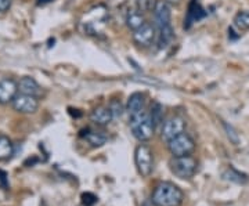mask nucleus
<instances>
[{
  "label": "nucleus",
  "instance_id": "nucleus-7",
  "mask_svg": "<svg viewBox=\"0 0 249 206\" xmlns=\"http://www.w3.org/2000/svg\"><path fill=\"white\" fill-rule=\"evenodd\" d=\"M11 105L17 112H21V114H35L39 108V101L35 96L19 93L14 97Z\"/></svg>",
  "mask_w": 249,
  "mask_h": 206
},
{
  "label": "nucleus",
  "instance_id": "nucleus-27",
  "mask_svg": "<svg viewBox=\"0 0 249 206\" xmlns=\"http://www.w3.org/2000/svg\"><path fill=\"white\" fill-rule=\"evenodd\" d=\"M166 3H169V4H172V6H178V4H180V1L181 0H165Z\"/></svg>",
  "mask_w": 249,
  "mask_h": 206
},
{
  "label": "nucleus",
  "instance_id": "nucleus-25",
  "mask_svg": "<svg viewBox=\"0 0 249 206\" xmlns=\"http://www.w3.org/2000/svg\"><path fill=\"white\" fill-rule=\"evenodd\" d=\"M223 126H224V129H226V132H227V137L230 138V141H231L232 144L240 143V136L235 132V129H234L232 126L227 125V123H223Z\"/></svg>",
  "mask_w": 249,
  "mask_h": 206
},
{
  "label": "nucleus",
  "instance_id": "nucleus-9",
  "mask_svg": "<svg viewBox=\"0 0 249 206\" xmlns=\"http://www.w3.org/2000/svg\"><path fill=\"white\" fill-rule=\"evenodd\" d=\"M154 17H155V24L158 28L169 25L170 19H172L169 3H166L165 0H158L157 6L154 9Z\"/></svg>",
  "mask_w": 249,
  "mask_h": 206
},
{
  "label": "nucleus",
  "instance_id": "nucleus-2",
  "mask_svg": "<svg viewBox=\"0 0 249 206\" xmlns=\"http://www.w3.org/2000/svg\"><path fill=\"white\" fill-rule=\"evenodd\" d=\"M129 125H130V130L133 133L134 138H137L140 143L150 141L155 133V126L150 118V112H145V111L132 115Z\"/></svg>",
  "mask_w": 249,
  "mask_h": 206
},
{
  "label": "nucleus",
  "instance_id": "nucleus-1",
  "mask_svg": "<svg viewBox=\"0 0 249 206\" xmlns=\"http://www.w3.org/2000/svg\"><path fill=\"white\" fill-rule=\"evenodd\" d=\"M183 199L184 194L181 189L170 181L160 183L151 195V202L155 206H180Z\"/></svg>",
  "mask_w": 249,
  "mask_h": 206
},
{
  "label": "nucleus",
  "instance_id": "nucleus-6",
  "mask_svg": "<svg viewBox=\"0 0 249 206\" xmlns=\"http://www.w3.org/2000/svg\"><path fill=\"white\" fill-rule=\"evenodd\" d=\"M186 132V120L181 117H172L163 122L160 129V137L163 141L169 143L175 137L183 135Z\"/></svg>",
  "mask_w": 249,
  "mask_h": 206
},
{
  "label": "nucleus",
  "instance_id": "nucleus-4",
  "mask_svg": "<svg viewBox=\"0 0 249 206\" xmlns=\"http://www.w3.org/2000/svg\"><path fill=\"white\" fill-rule=\"evenodd\" d=\"M134 162L142 177H148L152 173V151L145 144H140L134 151Z\"/></svg>",
  "mask_w": 249,
  "mask_h": 206
},
{
  "label": "nucleus",
  "instance_id": "nucleus-19",
  "mask_svg": "<svg viewBox=\"0 0 249 206\" xmlns=\"http://www.w3.org/2000/svg\"><path fill=\"white\" fill-rule=\"evenodd\" d=\"M175 39V29L172 28V24L160 28V47L170 45Z\"/></svg>",
  "mask_w": 249,
  "mask_h": 206
},
{
  "label": "nucleus",
  "instance_id": "nucleus-23",
  "mask_svg": "<svg viewBox=\"0 0 249 206\" xmlns=\"http://www.w3.org/2000/svg\"><path fill=\"white\" fill-rule=\"evenodd\" d=\"M109 109H111V112H112V115L114 118H121L122 117V114H124V108L122 105V103L121 101H118V100H112L111 103H109Z\"/></svg>",
  "mask_w": 249,
  "mask_h": 206
},
{
  "label": "nucleus",
  "instance_id": "nucleus-17",
  "mask_svg": "<svg viewBox=\"0 0 249 206\" xmlns=\"http://www.w3.org/2000/svg\"><path fill=\"white\" fill-rule=\"evenodd\" d=\"M222 177L223 180H226V181H231V183L240 184V186H244V184H248L249 183V177L247 174L235 171V169H232V168H229L227 171L223 172Z\"/></svg>",
  "mask_w": 249,
  "mask_h": 206
},
{
  "label": "nucleus",
  "instance_id": "nucleus-11",
  "mask_svg": "<svg viewBox=\"0 0 249 206\" xmlns=\"http://www.w3.org/2000/svg\"><path fill=\"white\" fill-rule=\"evenodd\" d=\"M112 119H114V115H112L109 107H104V105L94 108L90 114V120L97 126L109 125L112 122Z\"/></svg>",
  "mask_w": 249,
  "mask_h": 206
},
{
  "label": "nucleus",
  "instance_id": "nucleus-16",
  "mask_svg": "<svg viewBox=\"0 0 249 206\" xmlns=\"http://www.w3.org/2000/svg\"><path fill=\"white\" fill-rule=\"evenodd\" d=\"M82 137L91 145V147H101L107 143L108 137L103 132H97V130H85Z\"/></svg>",
  "mask_w": 249,
  "mask_h": 206
},
{
  "label": "nucleus",
  "instance_id": "nucleus-14",
  "mask_svg": "<svg viewBox=\"0 0 249 206\" xmlns=\"http://www.w3.org/2000/svg\"><path fill=\"white\" fill-rule=\"evenodd\" d=\"M18 91L22 94H29V96H35L37 97L40 94V87L37 85V82L34 78L25 76L21 81L18 82Z\"/></svg>",
  "mask_w": 249,
  "mask_h": 206
},
{
  "label": "nucleus",
  "instance_id": "nucleus-3",
  "mask_svg": "<svg viewBox=\"0 0 249 206\" xmlns=\"http://www.w3.org/2000/svg\"><path fill=\"white\" fill-rule=\"evenodd\" d=\"M170 172L181 180L191 179L196 173L198 169V162L191 155L184 156H173L169 162Z\"/></svg>",
  "mask_w": 249,
  "mask_h": 206
},
{
  "label": "nucleus",
  "instance_id": "nucleus-13",
  "mask_svg": "<svg viewBox=\"0 0 249 206\" xmlns=\"http://www.w3.org/2000/svg\"><path fill=\"white\" fill-rule=\"evenodd\" d=\"M204 17H205L204 9L196 3V0H194V1L190 4L188 11H187V17L184 18V28L188 29V28L191 27L194 22L199 21L201 18H204Z\"/></svg>",
  "mask_w": 249,
  "mask_h": 206
},
{
  "label": "nucleus",
  "instance_id": "nucleus-24",
  "mask_svg": "<svg viewBox=\"0 0 249 206\" xmlns=\"http://www.w3.org/2000/svg\"><path fill=\"white\" fill-rule=\"evenodd\" d=\"M80 198H82V205L83 206H94L98 201V198L93 192H83Z\"/></svg>",
  "mask_w": 249,
  "mask_h": 206
},
{
  "label": "nucleus",
  "instance_id": "nucleus-10",
  "mask_svg": "<svg viewBox=\"0 0 249 206\" xmlns=\"http://www.w3.org/2000/svg\"><path fill=\"white\" fill-rule=\"evenodd\" d=\"M18 94V83L13 79H1L0 81V104L13 103L14 97Z\"/></svg>",
  "mask_w": 249,
  "mask_h": 206
},
{
  "label": "nucleus",
  "instance_id": "nucleus-18",
  "mask_svg": "<svg viewBox=\"0 0 249 206\" xmlns=\"http://www.w3.org/2000/svg\"><path fill=\"white\" fill-rule=\"evenodd\" d=\"M14 154V145L9 137L0 136V161H6Z\"/></svg>",
  "mask_w": 249,
  "mask_h": 206
},
{
  "label": "nucleus",
  "instance_id": "nucleus-5",
  "mask_svg": "<svg viewBox=\"0 0 249 206\" xmlns=\"http://www.w3.org/2000/svg\"><path fill=\"white\" fill-rule=\"evenodd\" d=\"M168 150L173 156H184L191 155L196 150V141L186 133L175 137L168 143Z\"/></svg>",
  "mask_w": 249,
  "mask_h": 206
},
{
  "label": "nucleus",
  "instance_id": "nucleus-8",
  "mask_svg": "<svg viewBox=\"0 0 249 206\" xmlns=\"http://www.w3.org/2000/svg\"><path fill=\"white\" fill-rule=\"evenodd\" d=\"M155 35H157L155 25H152L150 22H145L142 28H139L137 31H134L133 40L137 46L148 47L155 40Z\"/></svg>",
  "mask_w": 249,
  "mask_h": 206
},
{
  "label": "nucleus",
  "instance_id": "nucleus-22",
  "mask_svg": "<svg viewBox=\"0 0 249 206\" xmlns=\"http://www.w3.org/2000/svg\"><path fill=\"white\" fill-rule=\"evenodd\" d=\"M158 0H136V6L137 10L142 13H148V11H154L155 6H157Z\"/></svg>",
  "mask_w": 249,
  "mask_h": 206
},
{
  "label": "nucleus",
  "instance_id": "nucleus-26",
  "mask_svg": "<svg viewBox=\"0 0 249 206\" xmlns=\"http://www.w3.org/2000/svg\"><path fill=\"white\" fill-rule=\"evenodd\" d=\"M11 7V0H0V13H6Z\"/></svg>",
  "mask_w": 249,
  "mask_h": 206
},
{
  "label": "nucleus",
  "instance_id": "nucleus-21",
  "mask_svg": "<svg viewBox=\"0 0 249 206\" xmlns=\"http://www.w3.org/2000/svg\"><path fill=\"white\" fill-rule=\"evenodd\" d=\"M234 27L238 28L241 31H248L249 29V10L238 11L234 17Z\"/></svg>",
  "mask_w": 249,
  "mask_h": 206
},
{
  "label": "nucleus",
  "instance_id": "nucleus-20",
  "mask_svg": "<svg viewBox=\"0 0 249 206\" xmlns=\"http://www.w3.org/2000/svg\"><path fill=\"white\" fill-rule=\"evenodd\" d=\"M150 118H151L152 123L155 126V129L160 125H163V107L160 103H154L150 111Z\"/></svg>",
  "mask_w": 249,
  "mask_h": 206
},
{
  "label": "nucleus",
  "instance_id": "nucleus-12",
  "mask_svg": "<svg viewBox=\"0 0 249 206\" xmlns=\"http://www.w3.org/2000/svg\"><path fill=\"white\" fill-rule=\"evenodd\" d=\"M144 107H145V97H144V94H142V93L136 91V93H133V94H130V96H129L126 109H127V112L130 114V117H132V115H136V114H139V112H142V111H144Z\"/></svg>",
  "mask_w": 249,
  "mask_h": 206
},
{
  "label": "nucleus",
  "instance_id": "nucleus-28",
  "mask_svg": "<svg viewBox=\"0 0 249 206\" xmlns=\"http://www.w3.org/2000/svg\"><path fill=\"white\" fill-rule=\"evenodd\" d=\"M50 1H53V0H37L39 4H46V3H50Z\"/></svg>",
  "mask_w": 249,
  "mask_h": 206
},
{
  "label": "nucleus",
  "instance_id": "nucleus-15",
  "mask_svg": "<svg viewBox=\"0 0 249 206\" xmlns=\"http://www.w3.org/2000/svg\"><path fill=\"white\" fill-rule=\"evenodd\" d=\"M145 17L144 13L139 11V10H130L126 16V25L127 28H130L132 31H137L139 28H142L145 24Z\"/></svg>",
  "mask_w": 249,
  "mask_h": 206
}]
</instances>
